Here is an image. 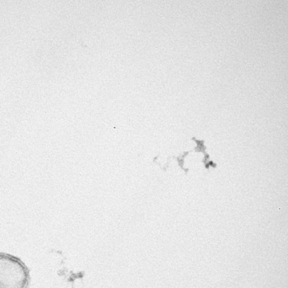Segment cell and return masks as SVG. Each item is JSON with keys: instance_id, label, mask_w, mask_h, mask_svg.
<instances>
[{"instance_id": "6da1fadb", "label": "cell", "mask_w": 288, "mask_h": 288, "mask_svg": "<svg viewBox=\"0 0 288 288\" xmlns=\"http://www.w3.org/2000/svg\"><path fill=\"white\" fill-rule=\"evenodd\" d=\"M29 280V270L22 260L0 253V288H27Z\"/></svg>"}]
</instances>
